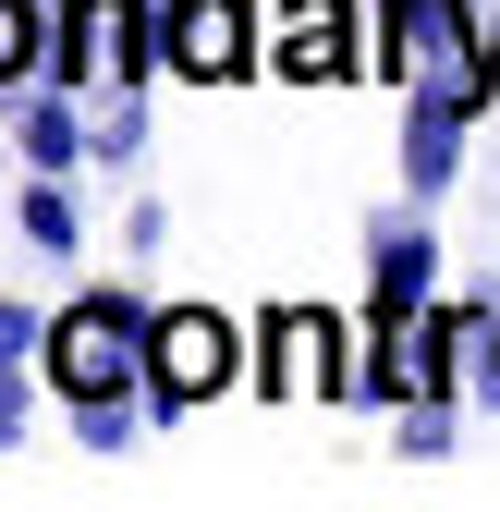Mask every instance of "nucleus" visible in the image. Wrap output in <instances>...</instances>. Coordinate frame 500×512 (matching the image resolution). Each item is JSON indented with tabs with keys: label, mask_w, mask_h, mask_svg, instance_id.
Returning a JSON list of instances; mask_svg holds the SVG:
<instances>
[{
	"label": "nucleus",
	"mask_w": 500,
	"mask_h": 512,
	"mask_svg": "<svg viewBox=\"0 0 500 512\" xmlns=\"http://www.w3.org/2000/svg\"><path fill=\"white\" fill-rule=\"evenodd\" d=\"M25 342H37V317H25V305H0V439H13V415H25V391H13Z\"/></svg>",
	"instance_id": "obj_9"
},
{
	"label": "nucleus",
	"mask_w": 500,
	"mask_h": 512,
	"mask_svg": "<svg viewBox=\"0 0 500 512\" xmlns=\"http://www.w3.org/2000/svg\"><path fill=\"white\" fill-rule=\"evenodd\" d=\"M147 342H159V317H147L135 293H98V305H74V317L49 330V378H61L74 403H122V391L147 378Z\"/></svg>",
	"instance_id": "obj_1"
},
{
	"label": "nucleus",
	"mask_w": 500,
	"mask_h": 512,
	"mask_svg": "<svg viewBox=\"0 0 500 512\" xmlns=\"http://www.w3.org/2000/svg\"><path fill=\"white\" fill-rule=\"evenodd\" d=\"M37 61V0H0V86H25Z\"/></svg>",
	"instance_id": "obj_10"
},
{
	"label": "nucleus",
	"mask_w": 500,
	"mask_h": 512,
	"mask_svg": "<svg viewBox=\"0 0 500 512\" xmlns=\"http://www.w3.org/2000/svg\"><path fill=\"white\" fill-rule=\"evenodd\" d=\"M415 183H452V110H415Z\"/></svg>",
	"instance_id": "obj_11"
},
{
	"label": "nucleus",
	"mask_w": 500,
	"mask_h": 512,
	"mask_svg": "<svg viewBox=\"0 0 500 512\" xmlns=\"http://www.w3.org/2000/svg\"><path fill=\"white\" fill-rule=\"evenodd\" d=\"M25 159H49V171L74 159V110H25Z\"/></svg>",
	"instance_id": "obj_12"
},
{
	"label": "nucleus",
	"mask_w": 500,
	"mask_h": 512,
	"mask_svg": "<svg viewBox=\"0 0 500 512\" xmlns=\"http://www.w3.org/2000/svg\"><path fill=\"white\" fill-rule=\"evenodd\" d=\"M391 49H415V110H488V49L464 25V0H391Z\"/></svg>",
	"instance_id": "obj_2"
},
{
	"label": "nucleus",
	"mask_w": 500,
	"mask_h": 512,
	"mask_svg": "<svg viewBox=\"0 0 500 512\" xmlns=\"http://www.w3.org/2000/svg\"><path fill=\"white\" fill-rule=\"evenodd\" d=\"M281 61L293 74H342V0H293L281 13Z\"/></svg>",
	"instance_id": "obj_7"
},
{
	"label": "nucleus",
	"mask_w": 500,
	"mask_h": 512,
	"mask_svg": "<svg viewBox=\"0 0 500 512\" xmlns=\"http://www.w3.org/2000/svg\"><path fill=\"white\" fill-rule=\"evenodd\" d=\"M61 49H74V86L135 98V74H147V13H135V0H74V13H61Z\"/></svg>",
	"instance_id": "obj_4"
},
{
	"label": "nucleus",
	"mask_w": 500,
	"mask_h": 512,
	"mask_svg": "<svg viewBox=\"0 0 500 512\" xmlns=\"http://www.w3.org/2000/svg\"><path fill=\"white\" fill-rule=\"evenodd\" d=\"M257 354H269L257 391H281V403H293V391H354V378L330 366V317H318V305H281L269 330H257Z\"/></svg>",
	"instance_id": "obj_5"
},
{
	"label": "nucleus",
	"mask_w": 500,
	"mask_h": 512,
	"mask_svg": "<svg viewBox=\"0 0 500 512\" xmlns=\"http://www.w3.org/2000/svg\"><path fill=\"white\" fill-rule=\"evenodd\" d=\"M415 305H427V244L379 232V317H415Z\"/></svg>",
	"instance_id": "obj_8"
},
{
	"label": "nucleus",
	"mask_w": 500,
	"mask_h": 512,
	"mask_svg": "<svg viewBox=\"0 0 500 512\" xmlns=\"http://www.w3.org/2000/svg\"><path fill=\"white\" fill-rule=\"evenodd\" d=\"M220 378H232V317H208V305H171V317H159V342H147V415L208 403Z\"/></svg>",
	"instance_id": "obj_3"
},
{
	"label": "nucleus",
	"mask_w": 500,
	"mask_h": 512,
	"mask_svg": "<svg viewBox=\"0 0 500 512\" xmlns=\"http://www.w3.org/2000/svg\"><path fill=\"white\" fill-rule=\"evenodd\" d=\"M159 37H171L183 74H208V86L244 74V0H171V25H159Z\"/></svg>",
	"instance_id": "obj_6"
}]
</instances>
